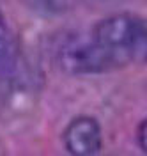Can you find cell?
Masks as SVG:
<instances>
[{
	"label": "cell",
	"mask_w": 147,
	"mask_h": 156,
	"mask_svg": "<svg viewBox=\"0 0 147 156\" xmlns=\"http://www.w3.org/2000/svg\"><path fill=\"white\" fill-rule=\"evenodd\" d=\"M59 64L68 73L92 75L105 73L114 68H119L115 58L105 48H101L94 37L89 36H73L62 43L59 50Z\"/></svg>",
	"instance_id": "2"
},
{
	"label": "cell",
	"mask_w": 147,
	"mask_h": 156,
	"mask_svg": "<svg viewBox=\"0 0 147 156\" xmlns=\"http://www.w3.org/2000/svg\"><path fill=\"white\" fill-rule=\"evenodd\" d=\"M21 4L39 14H60L71 9L75 0H21Z\"/></svg>",
	"instance_id": "5"
},
{
	"label": "cell",
	"mask_w": 147,
	"mask_h": 156,
	"mask_svg": "<svg viewBox=\"0 0 147 156\" xmlns=\"http://www.w3.org/2000/svg\"><path fill=\"white\" fill-rule=\"evenodd\" d=\"M135 58H140V60L147 62V30L144 32V36H142L140 43H138L137 51H135Z\"/></svg>",
	"instance_id": "7"
},
{
	"label": "cell",
	"mask_w": 147,
	"mask_h": 156,
	"mask_svg": "<svg viewBox=\"0 0 147 156\" xmlns=\"http://www.w3.org/2000/svg\"><path fill=\"white\" fill-rule=\"evenodd\" d=\"M101 128L94 117H75L64 131V146L73 156H94L101 149Z\"/></svg>",
	"instance_id": "3"
},
{
	"label": "cell",
	"mask_w": 147,
	"mask_h": 156,
	"mask_svg": "<svg viewBox=\"0 0 147 156\" xmlns=\"http://www.w3.org/2000/svg\"><path fill=\"white\" fill-rule=\"evenodd\" d=\"M137 138H138V144L142 147V151L147 153V119L144 122H140L138 131H137Z\"/></svg>",
	"instance_id": "6"
},
{
	"label": "cell",
	"mask_w": 147,
	"mask_h": 156,
	"mask_svg": "<svg viewBox=\"0 0 147 156\" xmlns=\"http://www.w3.org/2000/svg\"><path fill=\"white\" fill-rule=\"evenodd\" d=\"M145 30V23L138 16L119 12L98 21L90 36L101 48H105L115 58L119 66H122L129 58H135L137 46Z\"/></svg>",
	"instance_id": "1"
},
{
	"label": "cell",
	"mask_w": 147,
	"mask_h": 156,
	"mask_svg": "<svg viewBox=\"0 0 147 156\" xmlns=\"http://www.w3.org/2000/svg\"><path fill=\"white\" fill-rule=\"evenodd\" d=\"M14 62V43L11 37L9 27L0 11V69H9Z\"/></svg>",
	"instance_id": "4"
}]
</instances>
